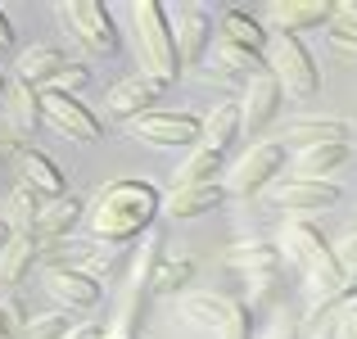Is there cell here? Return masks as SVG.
Masks as SVG:
<instances>
[{"label":"cell","instance_id":"9c48e42d","mask_svg":"<svg viewBox=\"0 0 357 339\" xmlns=\"http://www.w3.org/2000/svg\"><path fill=\"white\" fill-rule=\"evenodd\" d=\"M167 91V82L163 77H154L149 68H140V73H131V77H122L114 91H109V100H105V113L109 118H118V122H136L140 113H149L158 105V96Z\"/></svg>","mask_w":357,"mask_h":339},{"label":"cell","instance_id":"ba28073f","mask_svg":"<svg viewBox=\"0 0 357 339\" xmlns=\"http://www.w3.org/2000/svg\"><path fill=\"white\" fill-rule=\"evenodd\" d=\"M41 118L50 122L59 136L68 140H100L105 136V122L96 118L86 105H82L77 96H68V91H41Z\"/></svg>","mask_w":357,"mask_h":339},{"label":"cell","instance_id":"cb8c5ba5","mask_svg":"<svg viewBox=\"0 0 357 339\" xmlns=\"http://www.w3.org/2000/svg\"><path fill=\"white\" fill-rule=\"evenodd\" d=\"M244 131V122H240V105H218L204 118V140L199 145L204 149H213V154H227L231 149V140H236Z\"/></svg>","mask_w":357,"mask_h":339},{"label":"cell","instance_id":"d590c367","mask_svg":"<svg viewBox=\"0 0 357 339\" xmlns=\"http://www.w3.org/2000/svg\"><path fill=\"white\" fill-rule=\"evenodd\" d=\"M86 82H91V73L82 68V63H68V68H63L59 77H54V91H68V96H77V91L86 86ZM45 91H50V86H45Z\"/></svg>","mask_w":357,"mask_h":339},{"label":"cell","instance_id":"277c9868","mask_svg":"<svg viewBox=\"0 0 357 339\" xmlns=\"http://www.w3.org/2000/svg\"><path fill=\"white\" fill-rule=\"evenodd\" d=\"M127 131H131V140H145V145H158V149H195L204 140V118L149 109L136 122H127Z\"/></svg>","mask_w":357,"mask_h":339},{"label":"cell","instance_id":"8992f818","mask_svg":"<svg viewBox=\"0 0 357 339\" xmlns=\"http://www.w3.org/2000/svg\"><path fill=\"white\" fill-rule=\"evenodd\" d=\"M54 14H59L63 27H73V36H77L86 50H96V54L118 50L114 18H109V9L100 5V0H63V5H54Z\"/></svg>","mask_w":357,"mask_h":339},{"label":"cell","instance_id":"ffe728a7","mask_svg":"<svg viewBox=\"0 0 357 339\" xmlns=\"http://www.w3.org/2000/svg\"><path fill=\"white\" fill-rule=\"evenodd\" d=\"M68 68V59H63L54 45H32V50L18 54V82H27V86H54V77Z\"/></svg>","mask_w":357,"mask_h":339},{"label":"cell","instance_id":"9a60e30c","mask_svg":"<svg viewBox=\"0 0 357 339\" xmlns=\"http://www.w3.org/2000/svg\"><path fill=\"white\" fill-rule=\"evenodd\" d=\"M280 140H289V145H298V149H312V145H349L353 140V127L344 118H294V122H285V136Z\"/></svg>","mask_w":357,"mask_h":339},{"label":"cell","instance_id":"e0dca14e","mask_svg":"<svg viewBox=\"0 0 357 339\" xmlns=\"http://www.w3.org/2000/svg\"><path fill=\"white\" fill-rule=\"evenodd\" d=\"M41 122H45L41 118V96H36L27 82H14V86L5 91V127H9V136L23 140V136H32Z\"/></svg>","mask_w":357,"mask_h":339},{"label":"cell","instance_id":"b9f144b4","mask_svg":"<svg viewBox=\"0 0 357 339\" xmlns=\"http://www.w3.org/2000/svg\"><path fill=\"white\" fill-rule=\"evenodd\" d=\"M0 45H14V27H9V14L0 9Z\"/></svg>","mask_w":357,"mask_h":339},{"label":"cell","instance_id":"7c38bea8","mask_svg":"<svg viewBox=\"0 0 357 339\" xmlns=\"http://www.w3.org/2000/svg\"><path fill=\"white\" fill-rule=\"evenodd\" d=\"M267 23L280 36H298V32H312V27H331L335 5L331 0H276L267 9Z\"/></svg>","mask_w":357,"mask_h":339},{"label":"cell","instance_id":"7bdbcfd3","mask_svg":"<svg viewBox=\"0 0 357 339\" xmlns=\"http://www.w3.org/2000/svg\"><path fill=\"white\" fill-rule=\"evenodd\" d=\"M262 339H294V331H289V326H285V322H276V326H271V331H267V335H262Z\"/></svg>","mask_w":357,"mask_h":339},{"label":"cell","instance_id":"bcb514c9","mask_svg":"<svg viewBox=\"0 0 357 339\" xmlns=\"http://www.w3.org/2000/svg\"><path fill=\"white\" fill-rule=\"evenodd\" d=\"M9 240H14V226H9L5 218H0V249H5V244H9Z\"/></svg>","mask_w":357,"mask_h":339},{"label":"cell","instance_id":"7dc6e473","mask_svg":"<svg viewBox=\"0 0 357 339\" xmlns=\"http://www.w3.org/2000/svg\"><path fill=\"white\" fill-rule=\"evenodd\" d=\"M5 91H9V86H5V77H0V96H5Z\"/></svg>","mask_w":357,"mask_h":339},{"label":"cell","instance_id":"4fadbf2b","mask_svg":"<svg viewBox=\"0 0 357 339\" xmlns=\"http://www.w3.org/2000/svg\"><path fill=\"white\" fill-rule=\"evenodd\" d=\"M280 82L271 77V68L267 73H258V77L249 82V91H244V100H240V122H244V131H262L271 118L280 113Z\"/></svg>","mask_w":357,"mask_h":339},{"label":"cell","instance_id":"ee69618b","mask_svg":"<svg viewBox=\"0 0 357 339\" xmlns=\"http://www.w3.org/2000/svg\"><path fill=\"white\" fill-rule=\"evenodd\" d=\"M14 149H23V145H18L14 136H0V158H5V154H14Z\"/></svg>","mask_w":357,"mask_h":339},{"label":"cell","instance_id":"f35d334b","mask_svg":"<svg viewBox=\"0 0 357 339\" xmlns=\"http://www.w3.org/2000/svg\"><path fill=\"white\" fill-rule=\"evenodd\" d=\"M335 253H340L344 271H357V235H349V240H344V244H340V249H335Z\"/></svg>","mask_w":357,"mask_h":339},{"label":"cell","instance_id":"30bf717a","mask_svg":"<svg viewBox=\"0 0 357 339\" xmlns=\"http://www.w3.org/2000/svg\"><path fill=\"white\" fill-rule=\"evenodd\" d=\"M45 289H50L68 312H86V308H96L100 294H105L100 276L96 271H82V267H45Z\"/></svg>","mask_w":357,"mask_h":339},{"label":"cell","instance_id":"1f68e13d","mask_svg":"<svg viewBox=\"0 0 357 339\" xmlns=\"http://www.w3.org/2000/svg\"><path fill=\"white\" fill-rule=\"evenodd\" d=\"M190 271H195L190 258H163L158 271H154V280H149V289H154V294H176L181 285H190Z\"/></svg>","mask_w":357,"mask_h":339},{"label":"cell","instance_id":"f546056e","mask_svg":"<svg viewBox=\"0 0 357 339\" xmlns=\"http://www.w3.org/2000/svg\"><path fill=\"white\" fill-rule=\"evenodd\" d=\"M222 158H227V154H213V149L195 145V149H190V158H185V163L176 167V186H199V181H218V172H222Z\"/></svg>","mask_w":357,"mask_h":339},{"label":"cell","instance_id":"d6986e66","mask_svg":"<svg viewBox=\"0 0 357 339\" xmlns=\"http://www.w3.org/2000/svg\"><path fill=\"white\" fill-rule=\"evenodd\" d=\"M23 154V186L27 190H36L41 199H59V195H68V181H63L59 163H54L50 154H41V149H18Z\"/></svg>","mask_w":357,"mask_h":339},{"label":"cell","instance_id":"ac0fdd59","mask_svg":"<svg viewBox=\"0 0 357 339\" xmlns=\"http://www.w3.org/2000/svg\"><path fill=\"white\" fill-rule=\"evenodd\" d=\"M213 45V23L204 9L185 5L181 14H176V54H181V63H199L204 54H208Z\"/></svg>","mask_w":357,"mask_h":339},{"label":"cell","instance_id":"4dcf8cb0","mask_svg":"<svg viewBox=\"0 0 357 339\" xmlns=\"http://www.w3.org/2000/svg\"><path fill=\"white\" fill-rule=\"evenodd\" d=\"M68 317L63 312H45V317H32V322H14V335L9 339H68Z\"/></svg>","mask_w":357,"mask_h":339},{"label":"cell","instance_id":"60d3db41","mask_svg":"<svg viewBox=\"0 0 357 339\" xmlns=\"http://www.w3.org/2000/svg\"><path fill=\"white\" fill-rule=\"evenodd\" d=\"M68 339H105V326H73V331H68Z\"/></svg>","mask_w":357,"mask_h":339},{"label":"cell","instance_id":"7a4b0ae2","mask_svg":"<svg viewBox=\"0 0 357 339\" xmlns=\"http://www.w3.org/2000/svg\"><path fill=\"white\" fill-rule=\"evenodd\" d=\"M285 253L303 267V276H307V285L317 289V299L321 294H335V289L349 280V271H344V262H340V253L326 244V235L317 231L312 222H289L285 226Z\"/></svg>","mask_w":357,"mask_h":339},{"label":"cell","instance_id":"603a6c76","mask_svg":"<svg viewBox=\"0 0 357 339\" xmlns=\"http://www.w3.org/2000/svg\"><path fill=\"white\" fill-rule=\"evenodd\" d=\"M36 258H41V240H36V235H14V240L0 249V280H5V285H18V280L32 271Z\"/></svg>","mask_w":357,"mask_h":339},{"label":"cell","instance_id":"8d00e7d4","mask_svg":"<svg viewBox=\"0 0 357 339\" xmlns=\"http://www.w3.org/2000/svg\"><path fill=\"white\" fill-rule=\"evenodd\" d=\"M331 50L340 54L344 63H353V68H357V36H353V32H340V27H331Z\"/></svg>","mask_w":357,"mask_h":339},{"label":"cell","instance_id":"484cf974","mask_svg":"<svg viewBox=\"0 0 357 339\" xmlns=\"http://www.w3.org/2000/svg\"><path fill=\"white\" fill-rule=\"evenodd\" d=\"M344 308H349V299L335 289V294H321L312 308H307V339H335L340 335V317H344Z\"/></svg>","mask_w":357,"mask_h":339},{"label":"cell","instance_id":"ab89813d","mask_svg":"<svg viewBox=\"0 0 357 339\" xmlns=\"http://www.w3.org/2000/svg\"><path fill=\"white\" fill-rule=\"evenodd\" d=\"M340 339H357V303L344 308V317H340Z\"/></svg>","mask_w":357,"mask_h":339},{"label":"cell","instance_id":"5bb4252c","mask_svg":"<svg viewBox=\"0 0 357 339\" xmlns=\"http://www.w3.org/2000/svg\"><path fill=\"white\" fill-rule=\"evenodd\" d=\"M227 199V181H199V186H172V195L163 199L167 218H204Z\"/></svg>","mask_w":357,"mask_h":339},{"label":"cell","instance_id":"5b68a950","mask_svg":"<svg viewBox=\"0 0 357 339\" xmlns=\"http://www.w3.org/2000/svg\"><path fill=\"white\" fill-rule=\"evenodd\" d=\"M271 77L280 82V91L294 100H312L317 86H321V73H317V59L307 54V45L298 36H276L271 45Z\"/></svg>","mask_w":357,"mask_h":339},{"label":"cell","instance_id":"8fae6325","mask_svg":"<svg viewBox=\"0 0 357 339\" xmlns=\"http://www.w3.org/2000/svg\"><path fill=\"white\" fill-rule=\"evenodd\" d=\"M340 195L344 190L335 181H298V176L271 186V204L285 209V213H321V209H335Z\"/></svg>","mask_w":357,"mask_h":339},{"label":"cell","instance_id":"83f0119b","mask_svg":"<svg viewBox=\"0 0 357 339\" xmlns=\"http://www.w3.org/2000/svg\"><path fill=\"white\" fill-rule=\"evenodd\" d=\"M231 308H236V299H222V294H185L181 299V312L190 317V322L208 326V331H222V326H227Z\"/></svg>","mask_w":357,"mask_h":339},{"label":"cell","instance_id":"3957f363","mask_svg":"<svg viewBox=\"0 0 357 339\" xmlns=\"http://www.w3.org/2000/svg\"><path fill=\"white\" fill-rule=\"evenodd\" d=\"M131 18H136L140 54H145L149 73H154V77H163L167 86H172L181 54H176V32H172V23H167V9L158 5V0H136V5H131Z\"/></svg>","mask_w":357,"mask_h":339},{"label":"cell","instance_id":"d4e9b609","mask_svg":"<svg viewBox=\"0 0 357 339\" xmlns=\"http://www.w3.org/2000/svg\"><path fill=\"white\" fill-rule=\"evenodd\" d=\"M227 267H236V271H244V276L262 280V276H271V271L280 267V249H271V244H262V240L236 244V249L227 253Z\"/></svg>","mask_w":357,"mask_h":339},{"label":"cell","instance_id":"d6a6232c","mask_svg":"<svg viewBox=\"0 0 357 339\" xmlns=\"http://www.w3.org/2000/svg\"><path fill=\"white\" fill-rule=\"evenodd\" d=\"M41 258L50 262V267H77V262L91 258V249L77 244V240H41Z\"/></svg>","mask_w":357,"mask_h":339},{"label":"cell","instance_id":"f1b7e54d","mask_svg":"<svg viewBox=\"0 0 357 339\" xmlns=\"http://www.w3.org/2000/svg\"><path fill=\"white\" fill-rule=\"evenodd\" d=\"M218 41H231V45H244V50H262V41H267V32H262V23L253 14H240V9H227L222 14V36Z\"/></svg>","mask_w":357,"mask_h":339},{"label":"cell","instance_id":"c3c4849f","mask_svg":"<svg viewBox=\"0 0 357 339\" xmlns=\"http://www.w3.org/2000/svg\"><path fill=\"white\" fill-rule=\"evenodd\" d=\"M105 339H122V335H105Z\"/></svg>","mask_w":357,"mask_h":339},{"label":"cell","instance_id":"836d02e7","mask_svg":"<svg viewBox=\"0 0 357 339\" xmlns=\"http://www.w3.org/2000/svg\"><path fill=\"white\" fill-rule=\"evenodd\" d=\"M158 262H163V231H149L145 249H140V258H136V285H149V280H154Z\"/></svg>","mask_w":357,"mask_h":339},{"label":"cell","instance_id":"4316f807","mask_svg":"<svg viewBox=\"0 0 357 339\" xmlns=\"http://www.w3.org/2000/svg\"><path fill=\"white\" fill-rule=\"evenodd\" d=\"M41 209H45V199H41V195H36V190H27V186H18V190L5 199V222L14 226V235H36Z\"/></svg>","mask_w":357,"mask_h":339},{"label":"cell","instance_id":"f6af8a7d","mask_svg":"<svg viewBox=\"0 0 357 339\" xmlns=\"http://www.w3.org/2000/svg\"><path fill=\"white\" fill-rule=\"evenodd\" d=\"M9 335H14V322H9V312L0 308V339H9Z\"/></svg>","mask_w":357,"mask_h":339},{"label":"cell","instance_id":"44dd1931","mask_svg":"<svg viewBox=\"0 0 357 339\" xmlns=\"http://www.w3.org/2000/svg\"><path fill=\"white\" fill-rule=\"evenodd\" d=\"M82 204L73 195H59V199H45L41 222H36V240H68V231L82 222Z\"/></svg>","mask_w":357,"mask_h":339},{"label":"cell","instance_id":"2e32d148","mask_svg":"<svg viewBox=\"0 0 357 339\" xmlns=\"http://www.w3.org/2000/svg\"><path fill=\"white\" fill-rule=\"evenodd\" d=\"M349 158H353V145H312V149H294L289 167H294L298 181H331Z\"/></svg>","mask_w":357,"mask_h":339},{"label":"cell","instance_id":"52a82bcc","mask_svg":"<svg viewBox=\"0 0 357 339\" xmlns=\"http://www.w3.org/2000/svg\"><path fill=\"white\" fill-rule=\"evenodd\" d=\"M285 167V145L280 140H258L249 154H240L227 172V195H258L271 186V176Z\"/></svg>","mask_w":357,"mask_h":339},{"label":"cell","instance_id":"7402d4cb","mask_svg":"<svg viewBox=\"0 0 357 339\" xmlns=\"http://www.w3.org/2000/svg\"><path fill=\"white\" fill-rule=\"evenodd\" d=\"M213 68H218V77H244V82H253L258 73H267V63H262L258 50L218 41V45H213Z\"/></svg>","mask_w":357,"mask_h":339},{"label":"cell","instance_id":"e575fe53","mask_svg":"<svg viewBox=\"0 0 357 339\" xmlns=\"http://www.w3.org/2000/svg\"><path fill=\"white\" fill-rule=\"evenodd\" d=\"M218 339H249V303H236L227 317V326L218 331Z\"/></svg>","mask_w":357,"mask_h":339},{"label":"cell","instance_id":"6da1fadb","mask_svg":"<svg viewBox=\"0 0 357 339\" xmlns=\"http://www.w3.org/2000/svg\"><path fill=\"white\" fill-rule=\"evenodd\" d=\"M163 209V195L149 181H136V176H122V181H109L105 190L96 195V204L86 209L91 235L105 244H127L136 240L140 231H149V222Z\"/></svg>","mask_w":357,"mask_h":339},{"label":"cell","instance_id":"74e56055","mask_svg":"<svg viewBox=\"0 0 357 339\" xmlns=\"http://www.w3.org/2000/svg\"><path fill=\"white\" fill-rule=\"evenodd\" d=\"M340 32H353L357 36V0H335V23Z\"/></svg>","mask_w":357,"mask_h":339}]
</instances>
